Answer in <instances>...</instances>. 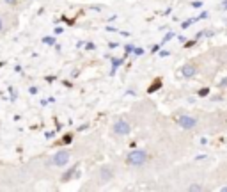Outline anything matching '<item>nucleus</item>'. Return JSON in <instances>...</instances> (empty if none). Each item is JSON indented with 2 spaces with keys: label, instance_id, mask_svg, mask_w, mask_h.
Here are the masks:
<instances>
[{
  "label": "nucleus",
  "instance_id": "f03ea898",
  "mask_svg": "<svg viewBox=\"0 0 227 192\" xmlns=\"http://www.w3.org/2000/svg\"><path fill=\"white\" fill-rule=\"evenodd\" d=\"M177 125H179L181 128H185V130H190V128H194L197 125V119L192 118V116H179V118H177Z\"/></svg>",
  "mask_w": 227,
  "mask_h": 192
},
{
  "label": "nucleus",
  "instance_id": "7ed1b4c3",
  "mask_svg": "<svg viewBox=\"0 0 227 192\" xmlns=\"http://www.w3.org/2000/svg\"><path fill=\"white\" fill-rule=\"evenodd\" d=\"M131 130V126H130V123L124 121V119H119V121L113 125V132L117 133V135H128Z\"/></svg>",
  "mask_w": 227,
  "mask_h": 192
},
{
  "label": "nucleus",
  "instance_id": "9d476101",
  "mask_svg": "<svg viewBox=\"0 0 227 192\" xmlns=\"http://www.w3.org/2000/svg\"><path fill=\"white\" fill-rule=\"evenodd\" d=\"M5 2H7V4H11V5H12V4H16V0H5Z\"/></svg>",
  "mask_w": 227,
  "mask_h": 192
},
{
  "label": "nucleus",
  "instance_id": "9b49d317",
  "mask_svg": "<svg viewBox=\"0 0 227 192\" xmlns=\"http://www.w3.org/2000/svg\"><path fill=\"white\" fill-rule=\"evenodd\" d=\"M4 29V21H2V18H0V31Z\"/></svg>",
  "mask_w": 227,
  "mask_h": 192
},
{
  "label": "nucleus",
  "instance_id": "20e7f679",
  "mask_svg": "<svg viewBox=\"0 0 227 192\" xmlns=\"http://www.w3.org/2000/svg\"><path fill=\"white\" fill-rule=\"evenodd\" d=\"M68 162H69V153H68V151L55 153V155H53V158H52V164H53V165H59V167L66 165Z\"/></svg>",
  "mask_w": 227,
  "mask_h": 192
},
{
  "label": "nucleus",
  "instance_id": "0eeeda50",
  "mask_svg": "<svg viewBox=\"0 0 227 192\" xmlns=\"http://www.w3.org/2000/svg\"><path fill=\"white\" fill-rule=\"evenodd\" d=\"M190 190H194V192H201V190H202V187H201V185H190Z\"/></svg>",
  "mask_w": 227,
  "mask_h": 192
},
{
  "label": "nucleus",
  "instance_id": "f257e3e1",
  "mask_svg": "<svg viewBox=\"0 0 227 192\" xmlns=\"http://www.w3.org/2000/svg\"><path fill=\"white\" fill-rule=\"evenodd\" d=\"M145 160H147V153L142 151V150H135V151H130L128 157H126V162L130 165H144Z\"/></svg>",
  "mask_w": 227,
  "mask_h": 192
},
{
  "label": "nucleus",
  "instance_id": "1a4fd4ad",
  "mask_svg": "<svg viewBox=\"0 0 227 192\" xmlns=\"http://www.w3.org/2000/svg\"><path fill=\"white\" fill-rule=\"evenodd\" d=\"M110 176V172H108V169H103V178H108Z\"/></svg>",
  "mask_w": 227,
  "mask_h": 192
},
{
  "label": "nucleus",
  "instance_id": "f8f14e48",
  "mask_svg": "<svg viewBox=\"0 0 227 192\" xmlns=\"http://www.w3.org/2000/svg\"><path fill=\"white\" fill-rule=\"evenodd\" d=\"M222 192H227V187H222Z\"/></svg>",
  "mask_w": 227,
  "mask_h": 192
},
{
  "label": "nucleus",
  "instance_id": "6e6552de",
  "mask_svg": "<svg viewBox=\"0 0 227 192\" xmlns=\"http://www.w3.org/2000/svg\"><path fill=\"white\" fill-rule=\"evenodd\" d=\"M44 43L46 45H53V38H44Z\"/></svg>",
  "mask_w": 227,
  "mask_h": 192
},
{
  "label": "nucleus",
  "instance_id": "423d86ee",
  "mask_svg": "<svg viewBox=\"0 0 227 192\" xmlns=\"http://www.w3.org/2000/svg\"><path fill=\"white\" fill-rule=\"evenodd\" d=\"M73 172H75V169H69V171H68L64 176H62V180H64V182H66V180H69V178L73 176Z\"/></svg>",
  "mask_w": 227,
  "mask_h": 192
},
{
  "label": "nucleus",
  "instance_id": "39448f33",
  "mask_svg": "<svg viewBox=\"0 0 227 192\" xmlns=\"http://www.w3.org/2000/svg\"><path fill=\"white\" fill-rule=\"evenodd\" d=\"M195 73H197V68L194 64H186V66H183V70H181V77L190 78V77H194Z\"/></svg>",
  "mask_w": 227,
  "mask_h": 192
},
{
  "label": "nucleus",
  "instance_id": "ddd939ff",
  "mask_svg": "<svg viewBox=\"0 0 227 192\" xmlns=\"http://www.w3.org/2000/svg\"><path fill=\"white\" fill-rule=\"evenodd\" d=\"M224 59H225V61H227V52H225V55H224Z\"/></svg>",
  "mask_w": 227,
  "mask_h": 192
}]
</instances>
